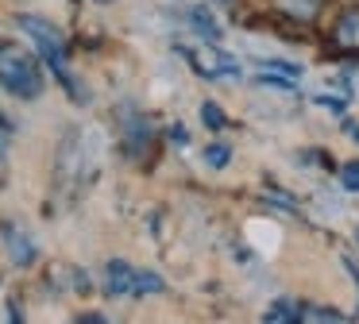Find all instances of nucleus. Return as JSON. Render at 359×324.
Masks as SVG:
<instances>
[{
	"label": "nucleus",
	"mask_w": 359,
	"mask_h": 324,
	"mask_svg": "<svg viewBox=\"0 0 359 324\" xmlns=\"http://www.w3.org/2000/svg\"><path fill=\"white\" fill-rule=\"evenodd\" d=\"M104 290L112 297H147V293H163L166 282L155 274V270H140L124 259H112L104 266Z\"/></svg>",
	"instance_id": "obj_3"
},
{
	"label": "nucleus",
	"mask_w": 359,
	"mask_h": 324,
	"mask_svg": "<svg viewBox=\"0 0 359 324\" xmlns=\"http://www.w3.org/2000/svg\"><path fill=\"white\" fill-rule=\"evenodd\" d=\"M336 39H340V46H348V50H359V8H351V12H344L340 20H336Z\"/></svg>",
	"instance_id": "obj_8"
},
{
	"label": "nucleus",
	"mask_w": 359,
	"mask_h": 324,
	"mask_svg": "<svg viewBox=\"0 0 359 324\" xmlns=\"http://www.w3.org/2000/svg\"><path fill=\"white\" fill-rule=\"evenodd\" d=\"M263 69H271V74H286V77H302V66H294V62H282V58L263 62Z\"/></svg>",
	"instance_id": "obj_16"
},
{
	"label": "nucleus",
	"mask_w": 359,
	"mask_h": 324,
	"mask_svg": "<svg viewBox=\"0 0 359 324\" xmlns=\"http://www.w3.org/2000/svg\"><path fill=\"white\" fill-rule=\"evenodd\" d=\"M20 31H24L27 39L35 43V50H39V58L50 66V74L62 81V89H66V97L70 100H78V104H86L89 100V93L81 89V81L74 77V69H70V46H66V39H62V31L55 27L50 20H43V15H20Z\"/></svg>",
	"instance_id": "obj_1"
},
{
	"label": "nucleus",
	"mask_w": 359,
	"mask_h": 324,
	"mask_svg": "<svg viewBox=\"0 0 359 324\" xmlns=\"http://www.w3.org/2000/svg\"><path fill=\"white\" fill-rule=\"evenodd\" d=\"M201 120H205V128H212V131H224L228 128V116L220 112V104H212V100H205V104H201Z\"/></svg>",
	"instance_id": "obj_11"
},
{
	"label": "nucleus",
	"mask_w": 359,
	"mask_h": 324,
	"mask_svg": "<svg viewBox=\"0 0 359 324\" xmlns=\"http://www.w3.org/2000/svg\"><path fill=\"white\" fill-rule=\"evenodd\" d=\"M348 135H355V139H359V128H348Z\"/></svg>",
	"instance_id": "obj_18"
},
{
	"label": "nucleus",
	"mask_w": 359,
	"mask_h": 324,
	"mask_svg": "<svg viewBox=\"0 0 359 324\" xmlns=\"http://www.w3.org/2000/svg\"><path fill=\"white\" fill-rule=\"evenodd\" d=\"M4 247H8V259L16 262V266H32V262L39 259V247H35L32 236L20 231L16 224H4Z\"/></svg>",
	"instance_id": "obj_6"
},
{
	"label": "nucleus",
	"mask_w": 359,
	"mask_h": 324,
	"mask_svg": "<svg viewBox=\"0 0 359 324\" xmlns=\"http://www.w3.org/2000/svg\"><path fill=\"white\" fill-rule=\"evenodd\" d=\"M302 320H344V313L325 305H302Z\"/></svg>",
	"instance_id": "obj_12"
},
{
	"label": "nucleus",
	"mask_w": 359,
	"mask_h": 324,
	"mask_svg": "<svg viewBox=\"0 0 359 324\" xmlns=\"http://www.w3.org/2000/svg\"><path fill=\"white\" fill-rule=\"evenodd\" d=\"M282 12H290L294 20H313L320 12V0H278Z\"/></svg>",
	"instance_id": "obj_10"
},
{
	"label": "nucleus",
	"mask_w": 359,
	"mask_h": 324,
	"mask_svg": "<svg viewBox=\"0 0 359 324\" xmlns=\"http://www.w3.org/2000/svg\"><path fill=\"white\" fill-rule=\"evenodd\" d=\"M263 320H271V324H290V320H302V305H297V301H274V305L263 313Z\"/></svg>",
	"instance_id": "obj_9"
},
{
	"label": "nucleus",
	"mask_w": 359,
	"mask_h": 324,
	"mask_svg": "<svg viewBox=\"0 0 359 324\" xmlns=\"http://www.w3.org/2000/svg\"><path fill=\"white\" fill-rule=\"evenodd\" d=\"M12 135H16V128H12V120L4 112H0V158H8V147H12Z\"/></svg>",
	"instance_id": "obj_15"
},
{
	"label": "nucleus",
	"mask_w": 359,
	"mask_h": 324,
	"mask_svg": "<svg viewBox=\"0 0 359 324\" xmlns=\"http://www.w3.org/2000/svg\"><path fill=\"white\" fill-rule=\"evenodd\" d=\"M186 20H189V27L197 31V35L205 39V43H220V39H224V31H220V23H217V15L209 12V8H189L186 12Z\"/></svg>",
	"instance_id": "obj_7"
},
{
	"label": "nucleus",
	"mask_w": 359,
	"mask_h": 324,
	"mask_svg": "<svg viewBox=\"0 0 359 324\" xmlns=\"http://www.w3.org/2000/svg\"><path fill=\"white\" fill-rule=\"evenodd\" d=\"M344 266H348L351 274H355V282H359V262H355V259H344Z\"/></svg>",
	"instance_id": "obj_17"
},
{
	"label": "nucleus",
	"mask_w": 359,
	"mask_h": 324,
	"mask_svg": "<svg viewBox=\"0 0 359 324\" xmlns=\"http://www.w3.org/2000/svg\"><path fill=\"white\" fill-rule=\"evenodd\" d=\"M205 162H209V166H212V170H224V166H228V162H232V151H228V147H224V143H212V147H209V151H205Z\"/></svg>",
	"instance_id": "obj_13"
},
{
	"label": "nucleus",
	"mask_w": 359,
	"mask_h": 324,
	"mask_svg": "<svg viewBox=\"0 0 359 324\" xmlns=\"http://www.w3.org/2000/svg\"><path fill=\"white\" fill-rule=\"evenodd\" d=\"M101 4H112V0H101Z\"/></svg>",
	"instance_id": "obj_19"
},
{
	"label": "nucleus",
	"mask_w": 359,
	"mask_h": 324,
	"mask_svg": "<svg viewBox=\"0 0 359 324\" xmlns=\"http://www.w3.org/2000/svg\"><path fill=\"white\" fill-rule=\"evenodd\" d=\"M0 85L20 100L43 97V69L27 50H20L16 43H0Z\"/></svg>",
	"instance_id": "obj_2"
},
{
	"label": "nucleus",
	"mask_w": 359,
	"mask_h": 324,
	"mask_svg": "<svg viewBox=\"0 0 359 324\" xmlns=\"http://www.w3.org/2000/svg\"><path fill=\"white\" fill-rule=\"evenodd\" d=\"M124 116L128 120L120 123V135H124V151L128 158H143V154L151 151V135H155V128H151V120L143 112H135V108L124 104Z\"/></svg>",
	"instance_id": "obj_5"
},
{
	"label": "nucleus",
	"mask_w": 359,
	"mask_h": 324,
	"mask_svg": "<svg viewBox=\"0 0 359 324\" xmlns=\"http://www.w3.org/2000/svg\"><path fill=\"white\" fill-rule=\"evenodd\" d=\"M217 43H209L205 50H194V46H178V54L205 77H240V62L224 50H212Z\"/></svg>",
	"instance_id": "obj_4"
},
{
	"label": "nucleus",
	"mask_w": 359,
	"mask_h": 324,
	"mask_svg": "<svg viewBox=\"0 0 359 324\" xmlns=\"http://www.w3.org/2000/svg\"><path fill=\"white\" fill-rule=\"evenodd\" d=\"M340 185L348 193H359V158L355 162H344V166H340Z\"/></svg>",
	"instance_id": "obj_14"
}]
</instances>
